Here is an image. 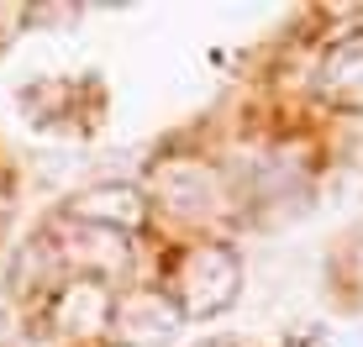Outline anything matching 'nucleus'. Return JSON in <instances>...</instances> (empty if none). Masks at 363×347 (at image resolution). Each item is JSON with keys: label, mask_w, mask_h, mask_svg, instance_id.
<instances>
[{"label": "nucleus", "mask_w": 363, "mask_h": 347, "mask_svg": "<svg viewBox=\"0 0 363 347\" xmlns=\"http://www.w3.org/2000/svg\"><path fill=\"white\" fill-rule=\"evenodd\" d=\"M147 205L169 210L174 221H206L211 210L221 205V179L200 164V158H164V164L153 169Z\"/></svg>", "instance_id": "2"}, {"label": "nucleus", "mask_w": 363, "mask_h": 347, "mask_svg": "<svg viewBox=\"0 0 363 347\" xmlns=\"http://www.w3.org/2000/svg\"><path fill=\"white\" fill-rule=\"evenodd\" d=\"M106 331H111L116 347H169L184 331V316L158 290H127L121 300H111Z\"/></svg>", "instance_id": "3"}, {"label": "nucleus", "mask_w": 363, "mask_h": 347, "mask_svg": "<svg viewBox=\"0 0 363 347\" xmlns=\"http://www.w3.org/2000/svg\"><path fill=\"white\" fill-rule=\"evenodd\" d=\"M337 268H342L347 295H358V300H363V227L342 242V258H337Z\"/></svg>", "instance_id": "8"}, {"label": "nucleus", "mask_w": 363, "mask_h": 347, "mask_svg": "<svg viewBox=\"0 0 363 347\" xmlns=\"http://www.w3.org/2000/svg\"><path fill=\"white\" fill-rule=\"evenodd\" d=\"M242 295V258L227 242H200L184 253V263L174 268V295L184 321H211L221 311H232Z\"/></svg>", "instance_id": "1"}, {"label": "nucleus", "mask_w": 363, "mask_h": 347, "mask_svg": "<svg viewBox=\"0 0 363 347\" xmlns=\"http://www.w3.org/2000/svg\"><path fill=\"white\" fill-rule=\"evenodd\" d=\"M64 221H84V227H106V232L132 237L147 221V190L143 184H127V179H100L64 205Z\"/></svg>", "instance_id": "5"}, {"label": "nucleus", "mask_w": 363, "mask_h": 347, "mask_svg": "<svg viewBox=\"0 0 363 347\" xmlns=\"http://www.w3.org/2000/svg\"><path fill=\"white\" fill-rule=\"evenodd\" d=\"M53 242L58 253H69L74 274L79 279H116L132 268V237L121 232H106V227H84V221H58L53 227Z\"/></svg>", "instance_id": "4"}, {"label": "nucleus", "mask_w": 363, "mask_h": 347, "mask_svg": "<svg viewBox=\"0 0 363 347\" xmlns=\"http://www.w3.org/2000/svg\"><path fill=\"white\" fill-rule=\"evenodd\" d=\"M111 321V295L100 279H79L74 274L64 290L53 295V305H48V331H53L58 342H90L106 331Z\"/></svg>", "instance_id": "6"}, {"label": "nucleus", "mask_w": 363, "mask_h": 347, "mask_svg": "<svg viewBox=\"0 0 363 347\" xmlns=\"http://www.w3.org/2000/svg\"><path fill=\"white\" fill-rule=\"evenodd\" d=\"M316 90L342 110H363V32H342L316 64Z\"/></svg>", "instance_id": "7"}]
</instances>
